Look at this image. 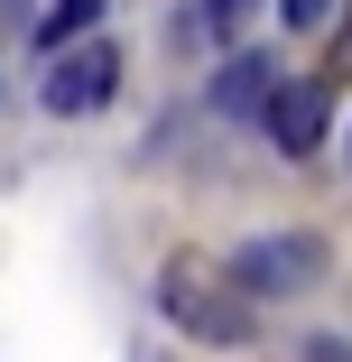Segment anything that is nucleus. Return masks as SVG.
I'll return each instance as SVG.
<instances>
[{
    "label": "nucleus",
    "instance_id": "nucleus-1",
    "mask_svg": "<svg viewBox=\"0 0 352 362\" xmlns=\"http://www.w3.org/2000/svg\"><path fill=\"white\" fill-rule=\"evenodd\" d=\"M158 307H167V325H176V334L223 344V353L260 334V298H250L232 269H214L204 251H176V260L158 269Z\"/></svg>",
    "mask_w": 352,
    "mask_h": 362
},
{
    "label": "nucleus",
    "instance_id": "nucleus-2",
    "mask_svg": "<svg viewBox=\"0 0 352 362\" xmlns=\"http://www.w3.org/2000/svg\"><path fill=\"white\" fill-rule=\"evenodd\" d=\"M111 93H121V47H111V37L56 47V65H47V112H56V121H84V112H102Z\"/></svg>",
    "mask_w": 352,
    "mask_h": 362
},
{
    "label": "nucleus",
    "instance_id": "nucleus-3",
    "mask_svg": "<svg viewBox=\"0 0 352 362\" xmlns=\"http://www.w3.org/2000/svg\"><path fill=\"white\" fill-rule=\"evenodd\" d=\"M315 269H324V242H315V233H260V242H241V251H232V279L250 288V298L315 288Z\"/></svg>",
    "mask_w": 352,
    "mask_h": 362
},
{
    "label": "nucleus",
    "instance_id": "nucleus-4",
    "mask_svg": "<svg viewBox=\"0 0 352 362\" xmlns=\"http://www.w3.org/2000/svg\"><path fill=\"white\" fill-rule=\"evenodd\" d=\"M260 121H269V139H278L288 158H306L315 139H324V84H278Z\"/></svg>",
    "mask_w": 352,
    "mask_h": 362
},
{
    "label": "nucleus",
    "instance_id": "nucleus-5",
    "mask_svg": "<svg viewBox=\"0 0 352 362\" xmlns=\"http://www.w3.org/2000/svg\"><path fill=\"white\" fill-rule=\"evenodd\" d=\"M269 93H278V65H269L260 47H241L223 75H214V112H232V121H260V112H269Z\"/></svg>",
    "mask_w": 352,
    "mask_h": 362
},
{
    "label": "nucleus",
    "instance_id": "nucleus-6",
    "mask_svg": "<svg viewBox=\"0 0 352 362\" xmlns=\"http://www.w3.org/2000/svg\"><path fill=\"white\" fill-rule=\"evenodd\" d=\"M93 19H102V0H56L37 19V47H75V37H93Z\"/></svg>",
    "mask_w": 352,
    "mask_h": 362
},
{
    "label": "nucleus",
    "instance_id": "nucleus-7",
    "mask_svg": "<svg viewBox=\"0 0 352 362\" xmlns=\"http://www.w3.org/2000/svg\"><path fill=\"white\" fill-rule=\"evenodd\" d=\"M334 84H352V28H334V47H324V93Z\"/></svg>",
    "mask_w": 352,
    "mask_h": 362
},
{
    "label": "nucleus",
    "instance_id": "nucleus-8",
    "mask_svg": "<svg viewBox=\"0 0 352 362\" xmlns=\"http://www.w3.org/2000/svg\"><path fill=\"white\" fill-rule=\"evenodd\" d=\"M278 10H288V28H315V19L334 10V0H278Z\"/></svg>",
    "mask_w": 352,
    "mask_h": 362
},
{
    "label": "nucleus",
    "instance_id": "nucleus-9",
    "mask_svg": "<svg viewBox=\"0 0 352 362\" xmlns=\"http://www.w3.org/2000/svg\"><path fill=\"white\" fill-rule=\"evenodd\" d=\"M204 10H214V28H232V19H241V0H204Z\"/></svg>",
    "mask_w": 352,
    "mask_h": 362
},
{
    "label": "nucleus",
    "instance_id": "nucleus-10",
    "mask_svg": "<svg viewBox=\"0 0 352 362\" xmlns=\"http://www.w3.org/2000/svg\"><path fill=\"white\" fill-rule=\"evenodd\" d=\"M306 362H352V353H343V344H315V353H306Z\"/></svg>",
    "mask_w": 352,
    "mask_h": 362
}]
</instances>
